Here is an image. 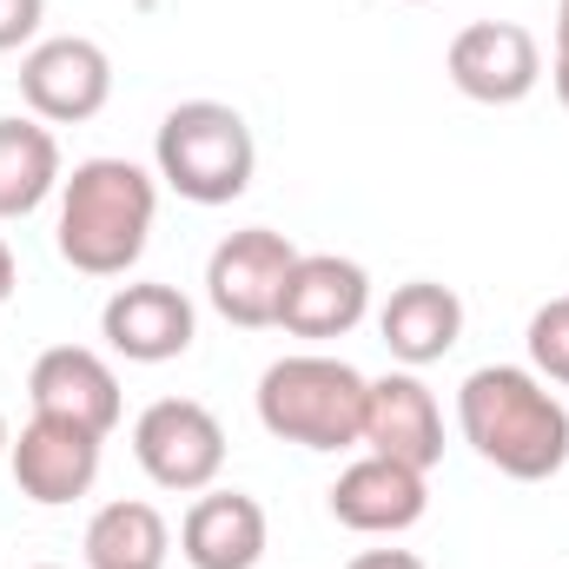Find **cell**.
Masks as SVG:
<instances>
[{"label":"cell","instance_id":"1","mask_svg":"<svg viewBox=\"0 0 569 569\" xmlns=\"http://www.w3.org/2000/svg\"><path fill=\"white\" fill-rule=\"evenodd\" d=\"M457 430L490 470L517 483H550L569 463V405L523 365L470 371L457 385Z\"/></svg>","mask_w":569,"mask_h":569},{"label":"cell","instance_id":"2","mask_svg":"<svg viewBox=\"0 0 569 569\" xmlns=\"http://www.w3.org/2000/svg\"><path fill=\"white\" fill-rule=\"evenodd\" d=\"M159 219V179L133 159H80L60 179V226L53 246L73 272L87 279H120L133 272Z\"/></svg>","mask_w":569,"mask_h":569},{"label":"cell","instance_id":"3","mask_svg":"<svg viewBox=\"0 0 569 569\" xmlns=\"http://www.w3.org/2000/svg\"><path fill=\"white\" fill-rule=\"evenodd\" d=\"M365 405H371V378L331 351H291L259 378V425L298 450L365 443Z\"/></svg>","mask_w":569,"mask_h":569},{"label":"cell","instance_id":"4","mask_svg":"<svg viewBox=\"0 0 569 569\" xmlns=\"http://www.w3.org/2000/svg\"><path fill=\"white\" fill-rule=\"evenodd\" d=\"M152 166H159V186H172L179 199L232 206V199H246V186L259 172V140H252L239 107L179 100L152 133Z\"/></svg>","mask_w":569,"mask_h":569},{"label":"cell","instance_id":"5","mask_svg":"<svg viewBox=\"0 0 569 569\" xmlns=\"http://www.w3.org/2000/svg\"><path fill=\"white\" fill-rule=\"evenodd\" d=\"M133 457L159 490L199 497L226 470V425L199 398H152L133 418Z\"/></svg>","mask_w":569,"mask_h":569},{"label":"cell","instance_id":"6","mask_svg":"<svg viewBox=\"0 0 569 569\" xmlns=\"http://www.w3.org/2000/svg\"><path fill=\"white\" fill-rule=\"evenodd\" d=\"M298 266V246L272 232V226H246V232H226L206 259V298L226 325L239 331H266L279 325V298L284 279Z\"/></svg>","mask_w":569,"mask_h":569},{"label":"cell","instance_id":"7","mask_svg":"<svg viewBox=\"0 0 569 569\" xmlns=\"http://www.w3.org/2000/svg\"><path fill=\"white\" fill-rule=\"evenodd\" d=\"M20 100L33 120L47 127H80L93 120L107 100H113V60L100 40L87 33H53V40H33L27 60H20Z\"/></svg>","mask_w":569,"mask_h":569},{"label":"cell","instance_id":"8","mask_svg":"<svg viewBox=\"0 0 569 569\" xmlns=\"http://www.w3.org/2000/svg\"><path fill=\"white\" fill-rule=\"evenodd\" d=\"M443 73L463 100L477 107H517L537 93L543 80V47L523 20H470L450 53H443Z\"/></svg>","mask_w":569,"mask_h":569},{"label":"cell","instance_id":"9","mask_svg":"<svg viewBox=\"0 0 569 569\" xmlns=\"http://www.w3.org/2000/svg\"><path fill=\"white\" fill-rule=\"evenodd\" d=\"M100 443L93 430L60 425V418H27L13 450H7V470L20 483L27 503L40 510H60V503H80L93 483H100Z\"/></svg>","mask_w":569,"mask_h":569},{"label":"cell","instance_id":"10","mask_svg":"<svg viewBox=\"0 0 569 569\" xmlns=\"http://www.w3.org/2000/svg\"><path fill=\"white\" fill-rule=\"evenodd\" d=\"M27 398H33V418H60V425H80L93 437H107L127 411L113 365L87 345H47L27 371Z\"/></svg>","mask_w":569,"mask_h":569},{"label":"cell","instance_id":"11","mask_svg":"<svg viewBox=\"0 0 569 569\" xmlns=\"http://www.w3.org/2000/svg\"><path fill=\"white\" fill-rule=\"evenodd\" d=\"M100 338L127 358V365H172L192 351L199 338V311L179 284H159V279H140V284H120L100 311Z\"/></svg>","mask_w":569,"mask_h":569},{"label":"cell","instance_id":"12","mask_svg":"<svg viewBox=\"0 0 569 569\" xmlns=\"http://www.w3.org/2000/svg\"><path fill=\"white\" fill-rule=\"evenodd\" d=\"M371 311V272L338 252H298L279 298V325L291 338H345Z\"/></svg>","mask_w":569,"mask_h":569},{"label":"cell","instance_id":"13","mask_svg":"<svg viewBox=\"0 0 569 569\" xmlns=\"http://www.w3.org/2000/svg\"><path fill=\"white\" fill-rule=\"evenodd\" d=\"M325 503H331V517H338L345 530H358V537H398V530L425 523L430 483H425V470H411V463L371 450V457H358L351 470H338V483L325 490Z\"/></svg>","mask_w":569,"mask_h":569},{"label":"cell","instance_id":"14","mask_svg":"<svg viewBox=\"0 0 569 569\" xmlns=\"http://www.w3.org/2000/svg\"><path fill=\"white\" fill-rule=\"evenodd\" d=\"M266 503L246 490H199L179 523V557L192 569H259L266 557Z\"/></svg>","mask_w":569,"mask_h":569},{"label":"cell","instance_id":"15","mask_svg":"<svg viewBox=\"0 0 569 569\" xmlns=\"http://www.w3.org/2000/svg\"><path fill=\"white\" fill-rule=\"evenodd\" d=\"M365 443L378 457H398L411 470H430L443 457V411L430 398L418 371H391L371 378V405H365Z\"/></svg>","mask_w":569,"mask_h":569},{"label":"cell","instance_id":"16","mask_svg":"<svg viewBox=\"0 0 569 569\" xmlns=\"http://www.w3.org/2000/svg\"><path fill=\"white\" fill-rule=\"evenodd\" d=\"M378 338H385V351L405 371H425V365L457 351V338H463V298L437 279L398 284L385 298V311H378Z\"/></svg>","mask_w":569,"mask_h":569},{"label":"cell","instance_id":"17","mask_svg":"<svg viewBox=\"0 0 569 569\" xmlns=\"http://www.w3.org/2000/svg\"><path fill=\"white\" fill-rule=\"evenodd\" d=\"M60 140L47 120H0V219H27L60 192Z\"/></svg>","mask_w":569,"mask_h":569},{"label":"cell","instance_id":"18","mask_svg":"<svg viewBox=\"0 0 569 569\" xmlns=\"http://www.w3.org/2000/svg\"><path fill=\"white\" fill-rule=\"evenodd\" d=\"M87 569H166L172 557V530L166 517L140 503V497H120V503H100L93 523H87Z\"/></svg>","mask_w":569,"mask_h":569},{"label":"cell","instance_id":"19","mask_svg":"<svg viewBox=\"0 0 569 569\" xmlns=\"http://www.w3.org/2000/svg\"><path fill=\"white\" fill-rule=\"evenodd\" d=\"M523 345H530V371H537L543 385H569V298L537 305Z\"/></svg>","mask_w":569,"mask_h":569},{"label":"cell","instance_id":"20","mask_svg":"<svg viewBox=\"0 0 569 569\" xmlns=\"http://www.w3.org/2000/svg\"><path fill=\"white\" fill-rule=\"evenodd\" d=\"M40 20H47V0H0V53L33 47Z\"/></svg>","mask_w":569,"mask_h":569},{"label":"cell","instance_id":"21","mask_svg":"<svg viewBox=\"0 0 569 569\" xmlns=\"http://www.w3.org/2000/svg\"><path fill=\"white\" fill-rule=\"evenodd\" d=\"M550 80H557V100L569 113V0L557 7V53H550Z\"/></svg>","mask_w":569,"mask_h":569},{"label":"cell","instance_id":"22","mask_svg":"<svg viewBox=\"0 0 569 569\" xmlns=\"http://www.w3.org/2000/svg\"><path fill=\"white\" fill-rule=\"evenodd\" d=\"M345 569H425V557H411V550H365Z\"/></svg>","mask_w":569,"mask_h":569},{"label":"cell","instance_id":"23","mask_svg":"<svg viewBox=\"0 0 569 569\" xmlns=\"http://www.w3.org/2000/svg\"><path fill=\"white\" fill-rule=\"evenodd\" d=\"M13 279H20V272H13V252H7V239H0V305L13 298Z\"/></svg>","mask_w":569,"mask_h":569},{"label":"cell","instance_id":"24","mask_svg":"<svg viewBox=\"0 0 569 569\" xmlns=\"http://www.w3.org/2000/svg\"><path fill=\"white\" fill-rule=\"evenodd\" d=\"M7 450H13V437H7V418H0V463H7Z\"/></svg>","mask_w":569,"mask_h":569},{"label":"cell","instance_id":"25","mask_svg":"<svg viewBox=\"0 0 569 569\" xmlns=\"http://www.w3.org/2000/svg\"><path fill=\"white\" fill-rule=\"evenodd\" d=\"M405 7H425V0H405Z\"/></svg>","mask_w":569,"mask_h":569},{"label":"cell","instance_id":"26","mask_svg":"<svg viewBox=\"0 0 569 569\" xmlns=\"http://www.w3.org/2000/svg\"><path fill=\"white\" fill-rule=\"evenodd\" d=\"M40 569H60V563H40Z\"/></svg>","mask_w":569,"mask_h":569}]
</instances>
